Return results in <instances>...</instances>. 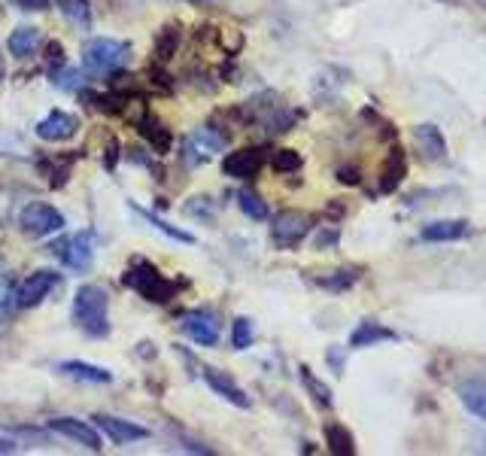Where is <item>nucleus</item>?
Returning <instances> with one entry per match:
<instances>
[{"instance_id":"412c9836","label":"nucleus","mask_w":486,"mask_h":456,"mask_svg":"<svg viewBox=\"0 0 486 456\" xmlns=\"http://www.w3.org/2000/svg\"><path fill=\"white\" fill-rule=\"evenodd\" d=\"M459 399L466 402L471 414L486 420V380H466L459 387Z\"/></svg>"},{"instance_id":"aec40b11","label":"nucleus","mask_w":486,"mask_h":456,"mask_svg":"<svg viewBox=\"0 0 486 456\" xmlns=\"http://www.w3.org/2000/svg\"><path fill=\"white\" fill-rule=\"evenodd\" d=\"M131 210H134L137 216H143L146 223H150L152 228H156V232L167 234V238H171V240H176V244H189V247H191V244H198L195 234H191V232H182V228H176V225H171V223H165V219L156 216V213H152V210L137 208V204H131Z\"/></svg>"},{"instance_id":"393cba45","label":"nucleus","mask_w":486,"mask_h":456,"mask_svg":"<svg viewBox=\"0 0 486 456\" xmlns=\"http://www.w3.org/2000/svg\"><path fill=\"white\" fill-rule=\"evenodd\" d=\"M301 384H304L307 395H311V399L320 404V408H331V404H335V399H331V389L322 384V380L316 378V374L307 369V365H301Z\"/></svg>"},{"instance_id":"c756f323","label":"nucleus","mask_w":486,"mask_h":456,"mask_svg":"<svg viewBox=\"0 0 486 456\" xmlns=\"http://www.w3.org/2000/svg\"><path fill=\"white\" fill-rule=\"evenodd\" d=\"M274 167L279 174H292V171H298L301 167V156L296 150H277L274 152Z\"/></svg>"},{"instance_id":"7ed1b4c3","label":"nucleus","mask_w":486,"mask_h":456,"mask_svg":"<svg viewBox=\"0 0 486 456\" xmlns=\"http://www.w3.org/2000/svg\"><path fill=\"white\" fill-rule=\"evenodd\" d=\"M131 61V43L116 37H92L83 46V68L94 77L122 70Z\"/></svg>"},{"instance_id":"a878e982","label":"nucleus","mask_w":486,"mask_h":456,"mask_svg":"<svg viewBox=\"0 0 486 456\" xmlns=\"http://www.w3.org/2000/svg\"><path fill=\"white\" fill-rule=\"evenodd\" d=\"M238 208L247 213L249 219H255V223H264V219H268V204H264L262 198L253 192V189H240V192H238Z\"/></svg>"},{"instance_id":"4be33fe9","label":"nucleus","mask_w":486,"mask_h":456,"mask_svg":"<svg viewBox=\"0 0 486 456\" xmlns=\"http://www.w3.org/2000/svg\"><path fill=\"white\" fill-rule=\"evenodd\" d=\"M380 341H395V332L383 329L380 322H362L356 332L350 335V347H371V344H380Z\"/></svg>"},{"instance_id":"f257e3e1","label":"nucleus","mask_w":486,"mask_h":456,"mask_svg":"<svg viewBox=\"0 0 486 456\" xmlns=\"http://www.w3.org/2000/svg\"><path fill=\"white\" fill-rule=\"evenodd\" d=\"M73 326L88 338H107L109 335V292L98 283H85L77 289L70 311Z\"/></svg>"},{"instance_id":"ddd939ff","label":"nucleus","mask_w":486,"mask_h":456,"mask_svg":"<svg viewBox=\"0 0 486 456\" xmlns=\"http://www.w3.org/2000/svg\"><path fill=\"white\" fill-rule=\"evenodd\" d=\"M79 131V119L68 110H53L40 125H36V137L46 143H64L70 137H77Z\"/></svg>"},{"instance_id":"72a5a7b5","label":"nucleus","mask_w":486,"mask_h":456,"mask_svg":"<svg viewBox=\"0 0 486 456\" xmlns=\"http://www.w3.org/2000/svg\"><path fill=\"white\" fill-rule=\"evenodd\" d=\"M6 453H16V444H12L10 438H0V456H6Z\"/></svg>"},{"instance_id":"f704fd0d","label":"nucleus","mask_w":486,"mask_h":456,"mask_svg":"<svg viewBox=\"0 0 486 456\" xmlns=\"http://www.w3.org/2000/svg\"><path fill=\"white\" fill-rule=\"evenodd\" d=\"M6 79V61H4V55H0V83Z\"/></svg>"},{"instance_id":"9b49d317","label":"nucleus","mask_w":486,"mask_h":456,"mask_svg":"<svg viewBox=\"0 0 486 456\" xmlns=\"http://www.w3.org/2000/svg\"><path fill=\"white\" fill-rule=\"evenodd\" d=\"M262 165H264L262 146H243V150L228 152L223 159V171L225 176H231V180H249V176L262 171Z\"/></svg>"},{"instance_id":"473e14b6","label":"nucleus","mask_w":486,"mask_h":456,"mask_svg":"<svg viewBox=\"0 0 486 456\" xmlns=\"http://www.w3.org/2000/svg\"><path fill=\"white\" fill-rule=\"evenodd\" d=\"M12 4H16L19 10H25V12H43V10H49V0H12Z\"/></svg>"},{"instance_id":"a211bd4d","label":"nucleus","mask_w":486,"mask_h":456,"mask_svg":"<svg viewBox=\"0 0 486 456\" xmlns=\"http://www.w3.org/2000/svg\"><path fill=\"white\" fill-rule=\"evenodd\" d=\"M6 46H10V53L16 58H31L36 53V46H40V28L34 25H21L16 31L10 34V40H6Z\"/></svg>"},{"instance_id":"423d86ee","label":"nucleus","mask_w":486,"mask_h":456,"mask_svg":"<svg viewBox=\"0 0 486 456\" xmlns=\"http://www.w3.org/2000/svg\"><path fill=\"white\" fill-rule=\"evenodd\" d=\"M225 146H228V137L219 134L216 128H195L186 141H182V161L198 167L204 165V161H210L216 152H223Z\"/></svg>"},{"instance_id":"20e7f679","label":"nucleus","mask_w":486,"mask_h":456,"mask_svg":"<svg viewBox=\"0 0 486 456\" xmlns=\"http://www.w3.org/2000/svg\"><path fill=\"white\" fill-rule=\"evenodd\" d=\"M49 253H53L64 268L88 271L94 265V238H92V232L68 234V238L53 240V244H49Z\"/></svg>"},{"instance_id":"2eb2a0df","label":"nucleus","mask_w":486,"mask_h":456,"mask_svg":"<svg viewBox=\"0 0 486 456\" xmlns=\"http://www.w3.org/2000/svg\"><path fill=\"white\" fill-rule=\"evenodd\" d=\"M137 134L143 137V141L150 143L158 156H165V152L171 150V143H174V137H171V131L165 128V122L156 119V116H150V113L137 119Z\"/></svg>"},{"instance_id":"f3484780","label":"nucleus","mask_w":486,"mask_h":456,"mask_svg":"<svg viewBox=\"0 0 486 456\" xmlns=\"http://www.w3.org/2000/svg\"><path fill=\"white\" fill-rule=\"evenodd\" d=\"M468 234V223L466 219H438V223H429L423 228V240H462Z\"/></svg>"},{"instance_id":"dca6fc26","label":"nucleus","mask_w":486,"mask_h":456,"mask_svg":"<svg viewBox=\"0 0 486 456\" xmlns=\"http://www.w3.org/2000/svg\"><path fill=\"white\" fill-rule=\"evenodd\" d=\"M58 371H64L68 378L79 380V384H98L104 387L113 380V371H107L104 365H92V362H79V359H68V362L58 365Z\"/></svg>"},{"instance_id":"b1692460","label":"nucleus","mask_w":486,"mask_h":456,"mask_svg":"<svg viewBox=\"0 0 486 456\" xmlns=\"http://www.w3.org/2000/svg\"><path fill=\"white\" fill-rule=\"evenodd\" d=\"M326 444H328V451L337 453V456H352V453H356V441H352L350 429H344V426H337V423L326 426Z\"/></svg>"},{"instance_id":"cd10ccee","label":"nucleus","mask_w":486,"mask_h":456,"mask_svg":"<svg viewBox=\"0 0 486 456\" xmlns=\"http://www.w3.org/2000/svg\"><path fill=\"white\" fill-rule=\"evenodd\" d=\"M176 46H180V31H176V28H165L156 43V58L158 61H171L176 55Z\"/></svg>"},{"instance_id":"c85d7f7f","label":"nucleus","mask_w":486,"mask_h":456,"mask_svg":"<svg viewBox=\"0 0 486 456\" xmlns=\"http://www.w3.org/2000/svg\"><path fill=\"white\" fill-rule=\"evenodd\" d=\"M401 176H404V159L399 156V152H395L393 165H386V171H383V180H380L383 192H393V189L401 183Z\"/></svg>"},{"instance_id":"7c9ffc66","label":"nucleus","mask_w":486,"mask_h":456,"mask_svg":"<svg viewBox=\"0 0 486 456\" xmlns=\"http://www.w3.org/2000/svg\"><path fill=\"white\" fill-rule=\"evenodd\" d=\"M53 77H55V86L58 88H68V92L79 88V73L70 70L68 64H64V70H53Z\"/></svg>"},{"instance_id":"1a4fd4ad","label":"nucleus","mask_w":486,"mask_h":456,"mask_svg":"<svg viewBox=\"0 0 486 456\" xmlns=\"http://www.w3.org/2000/svg\"><path fill=\"white\" fill-rule=\"evenodd\" d=\"M311 216L301 210H283L279 216L274 219V225H271V234H274V240L279 247H296L301 240L311 234Z\"/></svg>"},{"instance_id":"9d476101","label":"nucleus","mask_w":486,"mask_h":456,"mask_svg":"<svg viewBox=\"0 0 486 456\" xmlns=\"http://www.w3.org/2000/svg\"><path fill=\"white\" fill-rule=\"evenodd\" d=\"M49 429H53L55 436L77 441L79 447H88V451H94V453L104 447L98 426H88L85 420H77V417H55V420H49Z\"/></svg>"},{"instance_id":"4468645a","label":"nucleus","mask_w":486,"mask_h":456,"mask_svg":"<svg viewBox=\"0 0 486 456\" xmlns=\"http://www.w3.org/2000/svg\"><path fill=\"white\" fill-rule=\"evenodd\" d=\"M204 384H207L213 393L219 395V399H225L228 404H234V408H243L247 411L249 404H253V399H249L243 389L234 384L231 374H225L223 369H204Z\"/></svg>"},{"instance_id":"6ab92c4d","label":"nucleus","mask_w":486,"mask_h":456,"mask_svg":"<svg viewBox=\"0 0 486 456\" xmlns=\"http://www.w3.org/2000/svg\"><path fill=\"white\" fill-rule=\"evenodd\" d=\"M58 10H61V16L68 19L73 28L92 31V25H94L92 0H58Z\"/></svg>"},{"instance_id":"f8f14e48","label":"nucleus","mask_w":486,"mask_h":456,"mask_svg":"<svg viewBox=\"0 0 486 456\" xmlns=\"http://www.w3.org/2000/svg\"><path fill=\"white\" fill-rule=\"evenodd\" d=\"M98 432L113 441V444H131V441H143L150 438V429L140 423H131V420H122V417H109V414H94L92 417Z\"/></svg>"},{"instance_id":"2f4dec72","label":"nucleus","mask_w":486,"mask_h":456,"mask_svg":"<svg viewBox=\"0 0 486 456\" xmlns=\"http://www.w3.org/2000/svg\"><path fill=\"white\" fill-rule=\"evenodd\" d=\"M46 61H49V68L58 70V68H64L68 64V58H64V49H61V43H46Z\"/></svg>"},{"instance_id":"0eeeda50","label":"nucleus","mask_w":486,"mask_h":456,"mask_svg":"<svg viewBox=\"0 0 486 456\" xmlns=\"http://www.w3.org/2000/svg\"><path fill=\"white\" fill-rule=\"evenodd\" d=\"M58 283H61V274H58V271H49V268H40V271H34V274H28L16 292V307L19 311L36 307L40 301L49 298V292H53Z\"/></svg>"},{"instance_id":"39448f33","label":"nucleus","mask_w":486,"mask_h":456,"mask_svg":"<svg viewBox=\"0 0 486 456\" xmlns=\"http://www.w3.org/2000/svg\"><path fill=\"white\" fill-rule=\"evenodd\" d=\"M19 225H21V232H25L28 238H49V234L61 232V228L68 225V219H64V213L58 208H53V204L31 201L25 210H21Z\"/></svg>"},{"instance_id":"6e6552de","label":"nucleus","mask_w":486,"mask_h":456,"mask_svg":"<svg viewBox=\"0 0 486 456\" xmlns=\"http://www.w3.org/2000/svg\"><path fill=\"white\" fill-rule=\"evenodd\" d=\"M180 329L186 332L191 341L201 344V347H216L219 335H223V326H219L216 314L204 311V307H195V311H186L180 316Z\"/></svg>"},{"instance_id":"bb28decb","label":"nucleus","mask_w":486,"mask_h":456,"mask_svg":"<svg viewBox=\"0 0 486 456\" xmlns=\"http://www.w3.org/2000/svg\"><path fill=\"white\" fill-rule=\"evenodd\" d=\"M255 341V329L253 322L247 320V316H234L231 322V347L234 350H249Z\"/></svg>"},{"instance_id":"5701e85b","label":"nucleus","mask_w":486,"mask_h":456,"mask_svg":"<svg viewBox=\"0 0 486 456\" xmlns=\"http://www.w3.org/2000/svg\"><path fill=\"white\" fill-rule=\"evenodd\" d=\"M417 141H419V146H423L429 159H447V141H444V134L434 128V125H419Z\"/></svg>"},{"instance_id":"f03ea898","label":"nucleus","mask_w":486,"mask_h":456,"mask_svg":"<svg viewBox=\"0 0 486 456\" xmlns=\"http://www.w3.org/2000/svg\"><path fill=\"white\" fill-rule=\"evenodd\" d=\"M122 283L128 286V289H134L137 296H143L146 301H152V305H167L171 298H176V292H180V286H182L180 281L165 277L156 265L146 259L131 262V268L125 271Z\"/></svg>"}]
</instances>
